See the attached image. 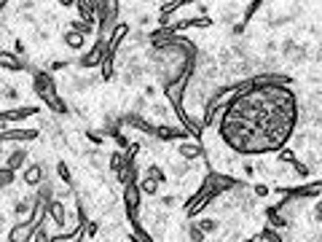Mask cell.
<instances>
[{
    "instance_id": "obj_1",
    "label": "cell",
    "mask_w": 322,
    "mask_h": 242,
    "mask_svg": "<svg viewBox=\"0 0 322 242\" xmlns=\"http://www.w3.org/2000/svg\"><path fill=\"white\" fill-rule=\"evenodd\" d=\"M285 83L287 78L263 76L231 94L218 135L234 154L260 156L285 148L298 124V100Z\"/></svg>"
},
{
    "instance_id": "obj_2",
    "label": "cell",
    "mask_w": 322,
    "mask_h": 242,
    "mask_svg": "<svg viewBox=\"0 0 322 242\" xmlns=\"http://www.w3.org/2000/svg\"><path fill=\"white\" fill-rule=\"evenodd\" d=\"M234 186V180L231 178H226V175H209V178L199 186V191L193 194V197L188 199V205H186V215H199L204 207L212 202L215 197L220 194V188H231Z\"/></svg>"
},
{
    "instance_id": "obj_3",
    "label": "cell",
    "mask_w": 322,
    "mask_h": 242,
    "mask_svg": "<svg viewBox=\"0 0 322 242\" xmlns=\"http://www.w3.org/2000/svg\"><path fill=\"white\" fill-rule=\"evenodd\" d=\"M35 91H38V94H41L54 110H64V105L59 102V97H57L54 78H51L49 73H38V76H35Z\"/></svg>"
},
{
    "instance_id": "obj_4",
    "label": "cell",
    "mask_w": 322,
    "mask_h": 242,
    "mask_svg": "<svg viewBox=\"0 0 322 242\" xmlns=\"http://www.w3.org/2000/svg\"><path fill=\"white\" fill-rule=\"evenodd\" d=\"M32 218H35V210L27 215V221H22V224H16L14 229L8 232V242H30V237L38 232L35 226H32Z\"/></svg>"
},
{
    "instance_id": "obj_5",
    "label": "cell",
    "mask_w": 322,
    "mask_h": 242,
    "mask_svg": "<svg viewBox=\"0 0 322 242\" xmlns=\"http://www.w3.org/2000/svg\"><path fill=\"white\" fill-rule=\"evenodd\" d=\"M22 183L24 186H41L43 183V164H27L22 169Z\"/></svg>"
},
{
    "instance_id": "obj_6",
    "label": "cell",
    "mask_w": 322,
    "mask_h": 242,
    "mask_svg": "<svg viewBox=\"0 0 322 242\" xmlns=\"http://www.w3.org/2000/svg\"><path fill=\"white\" fill-rule=\"evenodd\" d=\"M153 135L159 137V140H180V137H186V132H180V129H175V127H156Z\"/></svg>"
},
{
    "instance_id": "obj_7",
    "label": "cell",
    "mask_w": 322,
    "mask_h": 242,
    "mask_svg": "<svg viewBox=\"0 0 322 242\" xmlns=\"http://www.w3.org/2000/svg\"><path fill=\"white\" fill-rule=\"evenodd\" d=\"M35 137H38L35 129H14V132L0 135V140H35Z\"/></svg>"
},
{
    "instance_id": "obj_8",
    "label": "cell",
    "mask_w": 322,
    "mask_h": 242,
    "mask_svg": "<svg viewBox=\"0 0 322 242\" xmlns=\"http://www.w3.org/2000/svg\"><path fill=\"white\" fill-rule=\"evenodd\" d=\"M24 161H27V151H24V148H16V151L8 156L5 167H11V169H22V167H27Z\"/></svg>"
},
{
    "instance_id": "obj_9",
    "label": "cell",
    "mask_w": 322,
    "mask_h": 242,
    "mask_svg": "<svg viewBox=\"0 0 322 242\" xmlns=\"http://www.w3.org/2000/svg\"><path fill=\"white\" fill-rule=\"evenodd\" d=\"M177 151H180V156L188 161V159H196V156L201 154V146H199V143H183V146L177 148Z\"/></svg>"
},
{
    "instance_id": "obj_10",
    "label": "cell",
    "mask_w": 322,
    "mask_h": 242,
    "mask_svg": "<svg viewBox=\"0 0 322 242\" xmlns=\"http://www.w3.org/2000/svg\"><path fill=\"white\" fill-rule=\"evenodd\" d=\"M14 183H16V169L0 167V188H11Z\"/></svg>"
},
{
    "instance_id": "obj_11",
    "label": "cell",
    "mask_w": 322,
    "mask_h": 242,
    "mask_svg": "<svg viewBox=\"0 0 322 242\" xmlns=\"http://www.w3.org/2000/svg\"><path fill=\"white\" fill-rule=\"evenodd\" d=\"M196 226H199L204 234H215V232H218V229H220V221H218V218H201Z\"/></svg>"
},
{
    "instance_id": "obj_12",
    "label": "cell",
    "mask_w": 322,
    "mask_h": 242,
    "mask_svg": "<svg viewBox=\"0 0 322 242\" xmlns=\"http://www.w3.org/2000/svg\"><path fill=\"white\" fill-rule=\"evenodd\" d=\"M49 213L54 215V221H57L59 226H64V205H62V202H51V205H49Z\"/></svg>"
},
{
    "instance_id": "obj_13",
    "label": "cell",
    "mask_w": 322,
    "mask_h": 242,
    "mask_svg": "<svg viewBox=\"0 0 322 242\" xmlns=\"http://www.w3.org/2000/svg\"><path fill=\"white\" fill-rule=\"evenodd\" d=\"M140 191H142V194H159V183L145 175V178H142V183H140Z\"/></svg>"
},
{
    "instance_id": "obj_14",
    "label": "cell",
    "mask_w": 322,
    "mask_h": 242,
    "mask_svg": "<svg viewBox=\"0 0 322 242\" xmlns=\"http://www.w3.org/2000/svg\"><path fill=\"white\" fill-rule=\"evenodd\" d=\"M35 207H32V199H19L16 202V207H14V213L16 215H30Z\"/></svg>"
},
{
    "instance_id": "obj_15",
    "label": "cell",
    "mask_w": 322,
    "mask_h": 242,
    "mask_svg": "<svg viewBox=\"0 0 322 242\" xmlns=\"http://www.w3.org/2000/svg\"><path fill=\"white\" fill-rule=\"evenodd\" d=\"M145 175H148V178H153L156 183H164V180H167V178H164V172H161V167H159V164H150Z\"/></svg>"
},
{
    "instance_id": "obj_16",
    "label": "cell",
    "mask_w": 322,
    "mask_h": 242,
    "mask_svg": "<svg viewBox=\"0 0 322 242\" xmlns=\"http://www.w3.org/2000/svg\"><path fill=\"white\" fill-rule=\"evenodd\" d=\"M64 41H67L70 46H73V49H78V46L83 43V35L78 30H73V32H67V38H64Z\"/></svg>"
},
{
    "instance_id": "obj_17",
    "label": "cell",
    "mask_w": 322,
    "mask_h": 242,
    "mask_svg": "<svg viewBox=\"0 0 322 242\" xmlns=\"http://www.w3.org/2000/svg\"><path fill=\"white\" fill-rule=\"evenodd\" d=\"M188 240L191 242H204V232H201L199 226H191L188 229Z\"/></svg>"
},
{
    "instance_id": "obj_18",
    "label": "cell",
    "mask_w": 322,
    "mask_h": 242,
    "mask_svg": "<svg viewBox=\"0 0 322 242\" xmlns=\"http://www.w3.org/2000/svg\"><path fill=\"white\" fill-rule=\"evenodd\" d=\"M150 113H153V116H167V108H164V105H153V108H150Z\"/></svg>"
},
{
    "instance_id": "obj_19",
    "label": "cell",
    "mask_w": 322,
    "mask_h": 242,
    "mask_svg": "<svg viewBox=\"0 0 322 242\" xmlns=\"http://www.w3.org/2000/svg\"><path fill=\"white\" fill-rule=\"evenodd\" d=\"M59 175H62V180H70V172H67V167H64V164H59Z\"/></svg>"
},
{
    "instance_id": "obj_20",
    "label": "cell",
    "mask_w": 322,
    "mask_h": 242,
    "mask_svg": "<svg viewBox=\"0 0 322 242\" xmlns=\"http://www.w3.org/2000/svg\"><path fill=\"white\" fill-rule=\"evenodd\" d=\"M255 194H258V197H266L268 188H266V186H255Z\"/></svg>"
},
{
    "instance_id": "obj_21",
    "label": "cell",
    "mask_w": 322,
    "mask_h": 242,
    "mask_svg": "<svg viewBox=\"0 0 322 242\" xmlns=\"http://www.w3.org/2000/svg\"><path fill=\"white\" fill-rule=\"evenodd\" d=\"M62 5H73V3H78V0H59Z\"/></svg>"
},
{
    "instance_id": "obj_22",
    "label": "cell",
    "mask_w": 322,
    "mask_h": 242,
    "mask_svg": "<svg viewBox=\"0 0 322 242\" xmlns=\"http://www.w3.org/2000/svg\"><path fill=\"white\" fill-rule=\"evenodd\" d=\"M0 226H3V213H0Z\"/></svg>"
}]
</instances>
